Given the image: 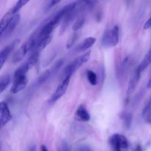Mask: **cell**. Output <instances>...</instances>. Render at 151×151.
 Here are the masks:
<instances>
[{
    "instance_id": "cell-30",
    "label": "cell",
    "mask_w": 151,
    "mask_h": 151,
    "mask_svg": "<svg viewBox=\"0 0 151 151\" xmlns=\"http://www.w3.org/2000/svg\"><path fill=\"white\" fill-rule=\"evenodd\" d=\"M147 88H151V76H150V79H149L148 82H147Z\"/></svg>"
},
{
    "instance_id": "cell-27",
    "label": "cell",
    "mask_w": 151,
    "mask_h": 151,
    "mask_svg": "<svg viewBox=\"0 0 151 151\" xmlns=\"http://www.w3.org/2000/svg\"><path fill=\"white\" fill-rule=\"evenodd\" d=\"M134 151H143L142 147L141 145H137V147H136V148L134 149Z\"/></svg>"
},
{
    "instance_id": "cell-31",
    "label": "cell",
    "mask_w": 151,
    "mask_h": 151,
    "mask_svg": "<svg viewBox=\"0 0 151 151\" xmlns=\"http://www.w3.org/2000/svg\"><path fill=\"white\" fill-rule=\"evenodd\" d=\"M83 1L84 3H86V4H89L90 2H91V0H82Z\"/></svg>"
},
{
    "instance_id": "cell-2",
    "label": "cell",
    "mask_w": 151,
    "mask_h": 151,
    "mask_svg": "<svg viewBox=\"0 0 151 151\" xmlns=\"http://www.w3.org/2000/svg\"><path fill=\"white\" fill-rule=\"evenodd\" d=\"M109 145L111 151H128L129 143L125 136L120 134H114L109 138Z\"/></svg>"
},
{
    "instance_id": "cell-4",
    "label": "cell",
    "mask_w": 151,
    "mask_h": 151,
    "mask_svg": "<svg viewBox=\"0 0 151 151\" xmlns=\"http://www.w3.org/2000/svg\"><path fill=\"white\" fill-rule=\"evenodd\" d=\"M90 55H91V52L88 51L86 52L83 53L82 55L79 56L78 58L75 59L73 62L68 65L65 69L64 72H63V76H66V75H72L74 72L76 70H78L83 64L88 61L90 58Z\"/></svg>"
},
{
    "instance_id": "cell-1",
    "label": "cell",
    "mask_w": 151,
    "mask_h": 151,
    "mask_svg": "<svg viewBox=\"0 0 151 151\" xmlns=\"http://www.w3.org/2000/svg\"><path fill=\"white\" fill-rule=\"evenodd\" d=\"M37 43H38V33L32 35L26 42H24L21 46L19 50L16 52V54L13 56V60H12L13 63H19L21 60H23L24 58L29 52L32 51L35 49Z\"/></svg>"
},
{
    "instance_id": "cell-19",
    "label": "cell",
    "mask_w": 151,
    "mask_h": 151,
    "mask_svg": "<svg viewBox=\"0 0 151 151\" xmlns=\"http://www.w3.org/2000/svg\"><path fill=\"white\" fill-rule=\"evenodd\" d=\"M51 73H52L51 70H50V69L46 70L45 72H44V73H43L39 78H38V81H38L37 83H38V85H41V84L44 83H45L49 78H50V77L51 76Z\"/></svg>"
},
{
    "instance_id": "cell-23",
    "label": "cell",
    "mask_w": 151,
    "mask_h": 151,
    "mask_svg": "<svg viewBox=\"0 0 151 151\" xmlns=\"http://www.w3.org/2000/svg\"><path fill=\"white\" fill-rule=\"evenodd\" d=\"M59 151H70L69 145L66 142H62L59 146Z\"/></svg>"
},
{
    "instance_id": "cell-20",
    "label": "cell",
    "mask_w": 151,
    "mask_h": 151,
    "mask_svg": "<svg viewBox=\"0 0 151 151\" xmlns=\"http://www.w3.org/2000/svg\"><path fill=\"white\" fill-rule=\"evenodd\" d=\"M122 119L123 120L125 128H129L132 122V115L130 113H123L122 115Z\"/></svg>"
},
{
    "instance_id": "cell-10",
    "label": "cell",
    "mask_w": 151,
    "mask_h": 151,
    "mask_svg": "<svg viewBox=\"0 0 151 151\" xmlns=\"http://www.w3.org/2000/svg\"><path fill=\"white\" fill-rule=\"evenodd\" d=\"M19 41L16 40V41H13L12 44L7 45V47H5L1 50V53H0V69H2L3 66H4V63L7 60V58L9 57V55H10L11 52L13 50V49L15 48V47L19 44Z\"/></svg>"
},
{
    "instance_id": "cell-12",
    "label": "cell",
    "mask_w": 151,
    "mask_h": 151,
    "mask_svg": "<svg viewBox=\"0 0 151 151\" xmlns=\"http://www.w3.org/2000/svg\"><path fill=\"white\" fill-rule=\"evenodd\" d=\"M96 38L94 37H88L86 38L81 44L78 46L77 47V51L78 52H85L88 50V49L91 48L96 42Z\"/></svg>"
},
{
    "instance_id": "cell-22",
    "label": "cell",
    "mask_w": 151,
    "mask_h": 151,
    "mask_svg": "<svg viewBox=\"0 0 151 151\" xmlns=\"http://www.w3.org/2000/svg\"><path fill=\"white\" fill-rule=\"evenodd\" d=\"M77 39V34L76 33H73L72 35H71L70 38H69L68 40L67 44H66V48L69 49L73 46V44H75V41Z\"/></svg>"
},
{
    "instance_id": "cell-6",
    "label": "cell",
    "mask_w": 151,
    "mask_h": 151,
    "mask_svg": "<svg viewBox=\"0 0 151 151\" xmlns=\"http://www.w3.org/2000/svg\"><path fill=\"white\" fill-rule=\"evenodd\" d=\"M28 80L26 75H19L14 77L13 85H12L10 91L13 94H17L21 91L24 90L27 85Z\"/></svg>"
},
{
    "instance_id": "cell-3",
    "label": "cell",
    "mask_w": 151,
    "mask_h": 151,
    "mask_svg": "<svg viewBox=\"0 0 151 151\" xmlns=\"http://www.w3.org/2000/svg\"><path fill=\"white\" fill-rule=\"evenodd\" d=\"M119 39V27L115 25L113 28L106 31L103 36L102 44L105 47H112L117 45Z\"/></svg>"
},
{
    "instance_id": "cell-15",
    "label": "cell",
    "mask_w": 151,
    "mask_h": 151,
    "mask_svg": "<svg viewBox=\"0 0 151 151\" xmlns=\"http://www.w3.org/2000/svg\"><path fill=\"white\" fill-rule=\"evenodd\" d=\"M151 63V47L149 50V51L147 52V54L145 55V58H143L142 61L141 62V63L139 66V68L141 70V72H143L147 66H149Z\"/></svg>"
},
{
    "instance_id": "cell-29",
    "label": "cell",
    "mask_w": 151,
    "mask_h": 151,
    "mask_svg": "<svg viewBox=\"0 0 151 151\" xmlns=\"http://www.w3.org/2000/svg\"><path fill=\"white\" fill-rule=\"evenodd\" d=\"M28 151H36V147H35V145L31 146L29 148V150H28Z\"/></svg>"
},
{
    "instance_id": "cell-21",
    "label": "cell",
    "mask_w": 151,
    "mask_h": 151,
    "mask_svg": "<svg viewBox=\"0 0 151 151\" xmlns=\"http://www.w3.org/2000/svg\"><path fill=\"white\" fill-rule=\"evenodd\" d=\"M84 22H85V19L83 17L78 18L75 22L74 23L73 26H72V29H73L74 31H78V29H81L84 24Z\"/></svg>"
},
{
    "instance_id": "cell-24",
    "label": "cell",
    "mask_w": 151,
    "mask_h": 151,
    "mask_svg": "<svg viewBox=\"0 0 151 151\" xmlns=\"http://www.w3.org/2000/svg\"><path fill=\"white\" fill-rule=\"evenodd\" d=\"M60 1H61V0H48L47 4V9L51 8L52 7L56 5L57 4H58Z\"/></svg>"
},
{
    "instance_id": "cell-5",
    "label": "cell",
    "mask_w": 151,
    "mask_h": 151,
    "mask_svg": "<svg viewBox=\"0 0 151 151\" xmlns=\"http://www.w3.org/2000/svg\"><path fill=\"white\" fill-rule=\"evenodd\" d=\"M71 77H72V75H66V76L63 77V80H62L60 83L59 84L58 86L56 88L54 94H52V96L50 98V102L51 103H55V102L58 100L60 97H62L64 95L65 93L66 92L68 86H69Z\"/></svg>"
},
{
    "instance_id": "cell-11",
    "label": "cell",
    "mask_w": 151,
    "mask_h": 151,
    "mask_svg": "<svg viewBox=\"0 0 151 151\" xmlns=\"http://www.w3.org/2000/svg\"><path fill=\"white\" fill-rule=\"evenodd\" d=\"M75 118L81 122H88L90 120V114L83 105H81L75 112Z\"/></svg>"
},
{
    "instance_id": "cell-8",
    "label": "cell",
    "mask_w": 151,
    "mask_h": 151,
    "mask_svg": "<svg viewBox=\"0 0 151 151\" xmlns=\"http://www.w3.org/2000/svg\"><path fill=\"white\" fill-rule=\"evenodd\" d=\"M141 70H140L138 66L136 69V70L134 72V73H133L131 80H130L129 83H128V89H127V97L128 98L135 91L137 84H138L139 81L140 76H141Z\"/></svg>"
},
{
    "instance_id": "cell-28",
    "label": "cell",
    "mask_w": 151,
    "mask_h": 151,
    "mask_svg": "<svg viewBox=\"0 0 151 151\" xmlns=\"http://www.w3.org/2000/svg\"><path fill=\"white\" fill-rule=\"evenodd\" d=\"M41 151H49L47 147L45 145H41Z\"/></svg>"
},
{
    "instance_id": "cell-14",
    "label": "cell",
    "mask_w": 151,
    "mask_h": 151,
    "mask_svg": "<svg viewBox=\"0 0 151 151\" xmlns=\"http://www.w3.org/2000/svg\"><path fill=\"white\" fill-rule=\"evenodd\" d=\"M14 15L15 14L13 13L12 10H9V11L7 12V13H6L4 16H3L2 19H1V29H0V35L3 33L4 29H5V27H7V25L8 24V23L10 22V19H12V17H13Z\"/></svg>"
},
{
    "instance_id": "cell-25",
    "label": "cell",
    "mask_w": 151,
    "mask_h": 151,
    "mask_svg": "<svg viewBox=\"0 0 151 151\" xmlns=\"http://www.w3.org/2000/svg\"><path fill=\"white\" fill-rule=\"evenodd\" d=\"M77 151H91V150L88 145H81L77 149Z\"/></svg>"
},
{
    "instance_id": "cell-26",
    "label": "cell",
    "mask_w": 151,
    "mask_h": 151,
    "mask_svg": "<svg viewBox=\"0 0 151 151\" xmlns=\"http://www.w3.org/2000/svg\"><path fill=\"white\" fill-rule=\"evenodd\" d=\"M151 28V16L150 17V19L145 22L144 25V29H148Z\"/></svg>"
},
{
    "instance_id": "cell-18",
    "label": "cell",
    "mask_w": 151,
    "mask_h": 151,
    "mask_svg": "<svg viewBox=\"0 0 151 151\" xmlns=\"http://www.w3.org/2000/svg\"><path fill=\"white\" fill-rule=\"evenodd\" d=\"M29 1H30V0H18V1L16 2V4H15L14 7L11 9L13 13H14V14L17 13L18 11H19L20 9H22L24 6L26 5Z\"/></svg>"
},
{
    "instance_id": "cell-13",
    "label": "cell",
    "mask_w": 151,
    "mask_h": 151,
    "mask_svg": "<svg viewBox=\"0 0 151 151\" xmlns=\"http://www.w3.org/2000/svg\"><path fill=\"white\" fill-rule=\"evenodd\" d=\"M52 38V35H50L44 37V38H41V40H39V41H38V43H37L36 46H35V49H34L33 50H35V51L41 52L42 51V50H44L50 42H51ZM33 50H32V51H33Z\"/></svg>"
},
{
    "instance_id": "cell-9",
    "label": "cell",
    "mask_w": 151,
    "mask_h": 151,
    "mask_svg": "<svg viewBox=\"0 0 151 151\" xmlns=\"http://www.w3.org/2000/svg\"><path fill=\"white\" fill-rule=\"evenodd\" d=\"M21 19V16L19 13H16L14 16L12 17V19H10V22L8 23V24L7 25V27L4 29V32L2 34H1V38L4 36H7L10 34H11L12 32L14 31V29H16V27H17V25L19 24V22H20Z\"/></svg>"
},
{
    "instance_id": "cell-17",
    "label": "cell",
    "mask_w": 151,
    "mask_h": 151,
    "mask_svg": "<svg viewBox=\"0 0 151 151\" xmlns=\"http://www.w3.org/2000/svg\"><path fill=\"white\" fill-rule=\"evenodd\" d=\"M86 78L88 83L91 86H96L97 84V75L94 72L88 70L86 72Z\"/></svg>"
},
{
    "instance_id": "cell-16",
    "label": "cell",
    "mask_w": 151,
    "mask_h": 151,
    "mask_svg": "<svg viewBox=\"0 0 151 151\" xmlns=\"http://www.w3.org/2000/svg\"><path fill=\"white\" fill-rule=\"evenodd\" d=\"M10 82V77L9 75H6L1 77L0 79V92L2 93L4 90L7 88Z\"/></svg>"
},
{
    "instance_id": "cell-7",
    "label": "cell",
    "mask_w": 151,
    "mask_h": 151,
    "mask_svg": "<svg viewBox=\"0 0 151 151\" xmlns=\"http://www.w3.org/2000/svg\"><path fill=\"white\" fill-rule=\"evenodd\" d=\"M12 119V115L7 103L4 101L0 103V122L1 127L7 125Z\"/></svg>"
}]
</instances>
